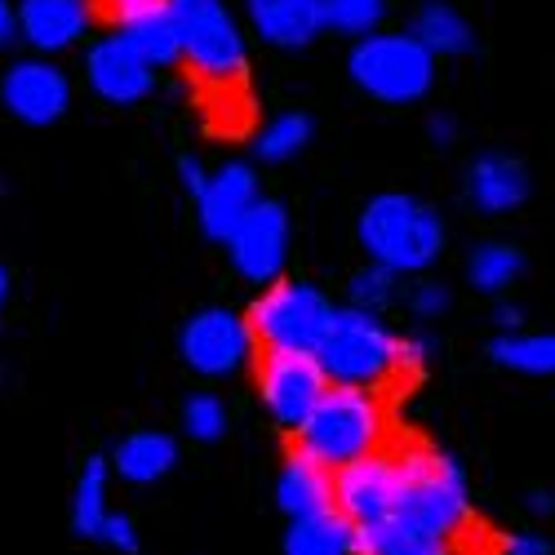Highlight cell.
Wrapping results in <instances>:
<instances>
[{
    "label": "cell",
    "instance_id": "52a82bcc",
    "mask_svg": "<svg viewBox=\"0 0 555 555\" xmlns=\"http://www.w3.org/2000/svg\"><path fill=\"white\" fill-rule=\"evenodd\" d=\"M334 302L320 294L315 285H271L254 311H249V330L254 343L267 351H315L320 338L330 330Z\"/></svg>",
    "mask_w": 555,
    "mask_h": 555
},
{
    "label": "cell",
    "instance_id": "7c38bea8",
    "mask_svg": "<svg viewBox=\"0 0 555 555\" xmlns=\"http://www.w3.org/2000/svg\"><path fill=\"white\" fill-rule=\"evenodd\" d=\"M0 103L10 107L14 120L23 125H54L67 103H72V85L50 59H23L0 76Z\"/></svg>",
    "mask_w": 555,
    "mask_h": 555
},
{
    "label": "cell",
    "instance_id": "e0dca14e",
    "mask_svg": "<svg viewBox=\"0 0 555 555\" xmlns=\"http://www.w3.org/2000/svg\"><path fill=\"white\" fill-rule=\"evenodd\" d=\"M245 5L258 36L281 44V50H302L325 31V5L320 0H245Z\"/></svg>",
    "mask_w": 555,
    "mask_h": 555
},
{
    "label": "cell",
    "instance_id": "74e56055",
    "mask_svg": "<svg viewBox=\"0 0 555 555\" xmlns=\"http://www.w3.org/2000/svg\"><path fill=\"white\" fill-rule=\"evenodd\" d=\"M431 138L436 143H453V120L449 116H431Z\"/></svg>",
    "mask_w": 555,
    "mask_h": 555
},
{
    "label": "cell",
    "instance_id": "7a4b0ae2",
    "mask_svg": "<svg viewBox=\"0 0 555 555\" xmlns=\"http://www.w3.org/2000/svg\"><path fill=\"white\" fill-rule=\"evenodd\" d=\"M383 436H387V409L378 391L330 383L325 396L307 413V423L298 427V449L315 457L320 467L338 472L364 453H378Z\"/></svg>",
    "mask_w": 555,
    "mask_h": 555
},
{
    "label": "cell",
    "instance_id": "f1b7e54d",
    "mask_svg": "<svg viewBox=\"0 0 555 555\" xmlns=\"http://www.w3.org/2000/svg\"><path fill=\"white\" fill-rule=\"evenodd\" d=\"M182 427H188V436L201 440V444L222 440V431H227V409H222V400H218V396H192L188 404H182Z\"/></svg>",
    "mask_w": 555,
    "mask_h": 555
},
{
    "label": "cell",
    "instance_id": "8fae6325",
    "mask_svg": "<svg viewBox=\"0 0 555 555\" xmlns=\"http://www.w3.org/2000/svg\"><path fill=\"white\" fill-rule=\"evenodd\" d=\"M396 502V453H364L334 472V512H343L356 529L387 525Z\"/></svg>",
    "mask_w": 555,
    "mask_h": 555
},
{
    "label": "cell",
    "instance_id": "603a6c76",
    "mask_svg": "<svg viewBox=\"0 0 555 555\" xmlns=\"http://www.w3.org/2000/svg\"><path fill=\"white\" fill-rule=\"evenodd\" d=\"M489 356L502 369H516V374H529V378H546V374H555V334L506 330L489 343Z\"/></svg>",
    "mask_w": 555,
    "mask_h": 555
},
{
    "label": "cell",
    "instance_id": "1f68e13d",
    "mask_svg": "<svg viewBox=\"0 0 555 555\" xmlns=\"http://www.w3.org/2000/svg\"><path fill=\"white\" fill-rule=\"evenodd\" d=\"M498 555H555V551H551V542L538 538V533H516V538H506V542H502Z\"/></svg>",
    "mask_w": 555,
    "mask_h": 555
},
{
    "label": "cell",
    "instance_id": "8d00e7d4",
    "mask_svg": "<svg viewBox=\"0 0 555 555\" xmlns=\"http://www.w3.org/2000/svg\"><path fill=\"white\" fill-rule=\"evenodd\" d=\"M493 320L502 325V334H506V330H520V307H506V302H502V307L493 311Z\"/></svg>",
    "mask_w": 555,
    "mask_h": 555
},
{
    "label": "cell",
    "instance_id": "8992f818",
    "mask_svg": "<svg viewBox=\"0 0 555 555\" xmlns=\"http://www.w3.org/2000/svg\"><path fill=\"white\" fill-rule=\"evenodd\" d=\"M169 5L178 27V59H188V67L209 85H236L249 54L222 0H169Z\"/></svg>",
    "mask_w": 555,
    "mask_h": 555
},
{
    "label": "cell",
    "instance_id": "7402d4cb",
    "mask_svg": "<svg viewBox=\"0 0 555 555\" xmlns=\"http://www.w3.org/2000/svg\"><path fill=\"white\" fill-rule=\"evenodd\" d=\"M409 36L418 40L431 59H457V54H467L476 44L472 23L462 18L453 5H444V0H427V5L418 10V18H413Z\"/></svg>",
    "mask_w": 555,
    "mask_h": 555
},
{
    "label": "cell",
    "instance_id": "3957f363",
    "mask_svg": "<svg viewBox=\"0 0 555 555\" xmlns=\"http://www.w3.org/2000/svg\"><path fill=\"white\" fill-rule=\"evenodd\" d=\"M360 245L369 262H383L396 275L427 271L444 249V222L431 205L413 201L404 192H383L360 214Z\"/></svg>",
    "mask_w": 555,
    "mask_h": 555
},
{
    "label": "cell",
    "instance_id": "ba28073f",
    "mask_svg": "<svg viewBox=\"0 0 555 555\" xmlns=\"http://www.w3.org/2000/svg\"><path fill=\"white\" fill-rule=\"evenodd\" d=\"M330 378L311 351H267L258 364V396L262 409L275 418V427L298 431L315 400L325 396Z\"/></svg>",
    "mask_w": 555,
    "mask_h": 555
},
{
    "label": "cell",
    "instance_id": "484cf974",
    "mask_svg": "<svg viewBox=\"0 0 555 555\" xmlns=\"http://www.w3.org/2000/svg\"><path fill=\"white\" fill-rule=\"evenodd\" d=\"M307 143H311V116H302V112H285V116H275V120L258 133L254 152H258L267 165H285V160H294Z\"/></svg>",
    "mask_w": 555,
    "mask_h": 555
},
{
    "label": "cell",
    "instance_id": "277c9868",
    "mask_svg": "<svg viewBox=\"0 0 555 555\" xmlns=\"http://www.w3.org/2000/svg\"><path fill=\"white\" fill-rule=\"evenodd\" d=\"M311 356L325 369V378L343 387L374 391L391 374H400V338L383 325L378 311H364V307H334L330 330Z\"/></svg>",
    "mask_w": 555,
    "mask_h": 555
},
{
    "label": "cell",
    "instance_id": "d590c367",
    "mask_svg": "<svg viewBox=\"0 0 555 555\" xmlns=\"http://www.w3.org/2000/svg\"><path fill=\"white\" fill-rule=\"evenodd\" d=\"M529 506H533L538 516H551V512H555V493H551V489H533V493H529Z\"/></svg>",
    "mask_w": 555,
    "mask_h": 555
},
{
    "label": "cell",
    "instance_id": "ffe728a7",
    "mask_svg": "<svg viewBox=\"0 0 555 555\" xmlns=\"http://www.w3.org/2000/svg\"><path fill=\"white\" fill-rule=\"evenodd\" d=\"M178 462V440L165 436V431H133L116 444V457L112 467L120 472V480L129 485H156L173 472Z\"/></svg>",
    "mask_w": 555,
    "mask_h": 555
},
{
    "label": "cell",
    "instance_id": "f546056e",
    "mask_svg": "<svg viewBox=\"0 0 555 555\" xmlns=\"http://www.w3.org/2000/svg\"><path fill=\"white\" fill-rule=\"evenodd\" d=\"M99 538H103V542H112V546H116V551H125V555H133V551H138V533H133V520H129V516H112V512H107V520H103Z\"/></svg>",
    "mask_w": 555,
    "mask_h": 555
},
{
    "label": "cell",
    "instance_id": "5bb4252c",
    "mask_svg": "<svg viewBox=\"0 0 555 555\" xmlns=\"http://www.w3.org/2000/svg\"><path fill=\"white\" fill-rule=\"evenodd\" d=\"M254 205H258V178H254V169L241 165V160H231V165H222L218 173L205 178V192L196 196L201 231H205L209 241L227 245L231 231L241 227V218H245Z\"/></svg>",
    "mask_w": 555,
    "mask_h": 555
},
{
    "label": "cell",
    "instance_id": "4316f807",
    "mask_svg": "<svg viewBox=\"0 0 555 555\" xmlns=\"http://www.w3.org/2000/svg\"><path fill=\"white\" fill-rule=\"evenodd\" d=\"M325 5V27L343 31V36H369L378 31L387 0H320Z\"/></svg>",
    "mask_w": 555,
    "mask_h": 555
},
{
    "label": "cell",
    "instance_id": "d6986e66",
    "mask_svg": "<svg viewBox=\"0 0 555 555\" xmlns=\"http://www.w3.org/2000/svg\"><path fill=\"white\" fill-rule=\"evenodd\" d=\"M275 502L289 520L311 516V512H330L334 506V472L320 467L315 457H307L302 449L285 462L281 480H275Z\"/></svg>",
    "mask_w": 555,
    "mask_h": 555
},
{
    "label": "cell",
    "instance_id": "83f0119b",
    "mask_svg": "<svg viewBox=\"0 0 555 555\" xmlns=\"http://www.w3.org/2000/svg\"><path fill=\"white\" fill-rule=\"evenodd\" d=\"M396 298V271L383 267V262H369L351 275V307H364V311H378Z\"/></svg>",
    "mask_w": 555,
    "mask_h": 555
},
{
    "label": "cell",
    "instance_id": "d4e9b609",
    "mask_svg": "<svg viewBox=\"0 0 555 555\" xmlns=\"http://www.w3.org/2000/svg\"><path fill=\"white\" fill-rule=\"evenodd\" d=\"M520 271H525L520 249H512V245H498V241L480 245V249L472 254V262H467V275H472V285H476L480 294H502L506 285L516 281Z\"/></svg>",
    "mask_w": 555,
    "mask_h": 555
},
{
    "label": "cell",
    "instance_id": "cb8c5ba5",
    "mask_svg": "<svg viewBox=\"0 0 555 555\" xmlns=\"http://www.w3.org/2000/svg\"><path fill=\"white\" fill-rule=\"evenodd\" d=\"M103 520H107V462L89 457L85 476L76 485V502H72V529L80 538H99Z\"/></svg>",
    "mask_w": 555,
    "mask_h": 555
},
{
    "label": "cell",
    "instance_id": "e575fe53",
    "mask_svg": "<svg viewBox=\"0 0 555 555\" xmlns=\"http://www.w3.org/2000/svg\"><path fill=\"white\" fill-rule=\"evenodd\" d=\"M182 188H188L192 196H201V192H205V169H201L196 160H182Z\"/></svg>",
    "mask_w": 555,
    "mask_h": 555
},
{
    "label": "cell",
    "instance_id": "4dcf8cb0",
    "mask_svg": "<svg viewBox=\"0 0 555 555\" xmlns=\"http://www.w3.org/2000/svg\"><path fill=\"white\" fill-rule=\"evenodd\" d=\"M409 307H413V315H440L449 307V289L436 285V281H427V285H418V289L409 294Z\"/></svg>",
    "mask_w": 555,
    "mask_h": 555
},
{
    "label": "cell",
    "instance_id": "4fadbf2b",
    "mask_svg": "<svg viewBox=\"0 0 555 555\" xmlns=\"http://www.w3.org/2000/svg\"><path fill=\"white\" fill-rule=\"evenodd\" d=\"M107 14L116 23V36L147 67L178 63V27L169 0H107Z\"/></svg>",
    "mask_w": 555,
    "mask_h": 555
},
{
    "label": "cell",
    "instance_id": "ac0fdd59",
    "mask_svg": "<svg viewBox=\"0 0 555 555\" xmlns=\"http://www.w3.org/2000/svg\"><path fill=\"white\" fill-rule=\"evenodd\" d=\"M467 196L485 214H506V209H516L529 196V173H525L520 160L502 156V152H489L467 169Z\"/></svg>",
    "mask_w": 555,
    "mask_h": 555
},
{
    "label": "cell",
    "instance_id": "2e32d148",
    "mask_svg": "<svg viewBox=\"0 0 555 555\" xmlns=\"http://www.w3.org/2000/svg\"><path fill=\"white\" fill-rule=\"evenodd\" d=\"M89 5L85 0H23L18 5V36L36 44L40 54H59L85 36Z\"/></svg>",
    "mask_w": 555,
    "mask_h": 555
},
{
    "label": "cell",
    "instance_id": "f35d334b",
    "mask_svg": "<svg viewBox=\"0 0 555 555\" xmlns=\"http://www.w3.org/2000/svg\"><path fill=\"white\" fill-rule=\"evenodd\" d=\"M5 294H10V271L0 267V302H5Z\"/></svg>",
    "mask_w": 555,
    "mask_h": 555
},
{
    "label": "cell",
    "instance_id": "ab89813d",
    "mask_svg": "<svg viewBox=\"0 0 555 555\" xmlns=\"http://www.w3.org/2000/svg\"><path fill=\"white\" fill-rule=\"evenodd\" d=\"M0 192H5V182H0Z\"/></svg>",
    "mask_w": 555,
    "mask_h": 555
},
{
    "label": "cell",
    "instance_id": "30bf717a",
    "mask_svg": "<svg viewBox=\"0 0 555 555\" xmlns=\"http://www.w3.org/2000/svg\"><path fill=\"white\" fill-rule=\"evenodd\" d=\"M231 267H236L249 285H271L285 271L289 258V214L281 201H262L241 218V227L227 241Z\"/></svg>",
    "mask_w": 555,
    "mask_h": 555
},
{
    "label": "cell",
    "instance_id": "9a60e30c",
    "mask_svg": "<svg viewBox=\"0 0 555 555\" xmlns=\"http://www.w3.org/2000/svg\"><path fill=\"white\" fill-rule=\"evenodd\" d=\"M85 76H89V89L116 107H129L152 94V67L138 59L120 36H103L94 50L85 54Z\"/></svg>",
    "mask_w": 555,
    "mask_h": 555
},
{
    "label": "cell",
    "instance_id": "5b68a950",
    "mask_svg": "<svg viewBox=\"0 0 555 555\" xmlns=\"http://www.w3.org/2000/svg\"><path fill=\"white\" fill-rule=\"evenodd\" d=\"M347 72L378 103H418L436 80V59L409 31H369L356 40Z\"/></svg>",
    "mask_w": 555,
    "mask_h": 555
},
{
    "label": "cell",
    "instance_id": "d6a6232c",
    "mask_svg": "<svg viewBox=\"0 0 555 555\" xmlns=\"http://www.w3.org/2000/svg\"><path fill=\"white\" fill-rule=\"evenodd\" d=\"M431 356V338H400V369H423Z\"/></svg>",
    "mask_w": 555,
    "mask_h": 555
},
{
    "label": "cell",
    "instance_id": "836d02e7",
    "mask_svg": "<svg viewBox=\"0 0 555 555\" xmlns=\"http://www.w3.org/2000/svg\"><path fill=\"white\" fill-rule=\"evenodd\" d=\"M14 36H18V14L10 0H0V44H10Z\"/></svg>",
    "mask_w": 555,
    "mask_h": 555
},
{
    "label": "cell",
    "instance_id": "9c48e42d",
    "mask_svg": "<svg viewBox=\"0 0 555 555\" xmlns=\"http://www.w3.org/2000/svg\"><path fill=\"white\" fill-rule=\"evenodd\" d=\"M182 360H188L201 378H227L254 356V330L227 307H205L182 325Z\"/></svg>",
    "mask_w": 555,
    "mask_h": 555
},
{
    "label": "cell",
    "instance_id": "6da1fadb",
    "mask_svg": "<svg viewBox=\"0 0 555 555\" xmlns=\"http://www.w3.org/2000/svg\"><path fill=\"white\" fill-rule=\"evenodd\" d=\"M472 516V498H467V476L462 467L431 449V444H409L396 453V502L387 525L413 533V538H431L449 542Z\"/></svg>",
    "mask_w": 555,
    "mask_h": 555
},
{
    "label": "cell",
    "instance_id": "44dd1931",
    "mask_svg": "<svg viewBox=\"0 0 555 555\" xmlns=\"http://www.w3.org/2000/svg\"><path fill=\"white\" fill-rule=\"evenodd\" d=\"M285 555H356V525L343 512H311L289 520Z\"/></svg>",
    "mask_w": 555,
    "mask_h": 555
}]
</instances>
